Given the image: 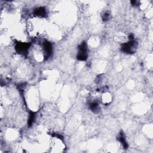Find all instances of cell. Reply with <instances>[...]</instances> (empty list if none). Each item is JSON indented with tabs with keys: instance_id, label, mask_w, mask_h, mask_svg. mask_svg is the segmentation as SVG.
Masks as SVG:
<instances>
[{
	"instance_id": "cell-3",
	"label": "cell",
	"mask_w": 153,
	"mask_h": 153,
	"mask_svg": "<svg viewBox=\"0 0 153 153\" xmlns=\"http://www.w3.org/2000/svg\"><path fill=\"white\" fill-rule=\"evenodd\" d=\"M31 43H18L15 46V50L19 54L26 56L28 53V50L30 47Z\"/></svg>"
},
{
	"instance_id": "cell-8",
	"label": "cell",
	"mask_w": 153,
	"mask_h": 153,
	"mask_svg": "<svg viewBox=\"0 0 153 153\" xmlns=\"http://www.w3.org/2000/svg\"><path fill=\"white\" fill-rule=\"evenodd\" d=\"M36 116V114L35 112L31 111L29 112V118H28V127H31L32 125L33 122H34V120H35Z\"/></svg>"
},
{
	"instance_id": "cell-9",
	"label": "cell",
	"mask_w": 153,
	"mask_h": 153,
	"mask_svg": "<svg viewBox=\"0 0 153 153\" xmlns=\"http://www.w3.org/2000/svg\"><path fill=\"white\" fill-rule=\"evenodd\" d=\"M110 17V14L108 12H106L102 16V20L105 22H107L109 20Z\"/></svg>"
},
{
	"instance_id": "cell-5",
	"label": "cell",
	"mask_w": 153,
	"mask_h": 153,
	"mask_svg": "<svg viewBox=\"0 0 153 153\" xmlns=\"http://www.w3.org/2000/svg\"><path fill=\"white\" fill-rule=\"evenodd\" d=\"M117 140L120 142L122 145L123 146L124 148L125 149H127L129 147V145L126 141V138H125V134L123 132H121L119 133L118 137H117Z\"/></svg>"
},
{
	"instance_id": "cell-1",
	"label": "cell",
	"mask_w": 153,
	"mask_h": 153,
	"mask_svg": "<svg viewBox=\"0 0 153 153\" xmlns=\"http://www.w3.org/2000/svg\"><path fill=\"white\" fill-rule=\"evenodd\" d=\"M88 47L87 44L85 41L82 42L78 46V52L77 56V58L78 60L85 61L88 59Z\"/></svg>"
},
{
	"instance_id": "cell-6",
	"label": "cell",
	"mask_w": 153,
	"mask_h": 153,
	"mask_svg": "<svg viewBox=\"0 0 153 153\" xmlns=\"http://www.w3.org/2000/svg\"><path fill=\"white\" fill-rule=\"evenodd\" d=\"M46 13H47L46 9L44 7H38L34 11H33V14L35 16L38 17H41V18H43V17L46 16Z\"/></svg>"
},
{
	"instance_id": "cell-7",
	"label": "cell",
	"mask_w": 153,
	"mask_h": 153,
	"mask_svg": "<svg viewBox=\"0 0 153 153\" xmlns=\"http://www.w3.org/2000/svg\"><path fill=\"white\" fill-rule=\"evenodd\" d=\"M90 109L94 112V113H98L100 111V107H99V104L97 101H93L89 105Z\"/></svg>"
},
{
	"instance_id": "cell-10",
	"label": "cell",
	"mask_w": 153,
	"mask_h": 153,
	"mask_svg": "<svg viewBox=\"0 0 153 153\" xmlns=\"http://www.w3.org/2000/svg\"><path fill=\"white\" fill-rule=\"evenodd\" d=\"M138 1H131V4H132V5H133V6H137V4H138Z\"/></svg>"
},
{
	"instance_id": "cell-2",
	"label": "cell",
	"mask_w": 153,
	"mask_h": 153,
	"mask_svg": "<svg viewBox=\"0 0 153 153\" xmlns=\"http://www.w3.org/2000/svg\"><path fill=\"white\" fill-rule=\"evenodd\" d=\"M137 47V43L134 40H130L129 42L124 43L122 45V50L125 53H133Z\"/></svg>"
},
{
	"instance_id": "cell-4",
	"label": "cell",
	"mask_w": 153,
	"mask_h": 153,
	"mask_svg": "<svg viewBox=\"0 0 153 153\" xmlns=\"http://www.w3.org/2000/svg\"><path fill=\"white\" fill-rule=\"evenodd\" d=\"M43 46L44 52V57L46 59L51 56L52 53V46L48 41H44L43 43Z\"/></svg>"
}]
</instances>
